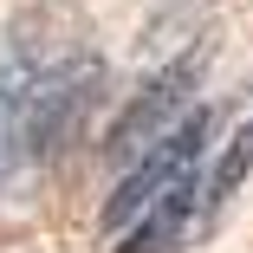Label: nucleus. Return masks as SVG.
<instances>
[{"mask_svg": "<svg viewBox=\"0 0 253 253\" xmlns=\"http://www.w3.org/2000/svg\"><path fill=\"white\" fill-rule=\"evenodd\" d=\"M104 97V59L52 33V13H20L0 39V169H33L72 149Z\"/></svg>", "mask_w": 253, "mask_h": 253, "instance_id": "nucleus-1", "label": "nucleus"}, {"mask_svg": "<svg viewBox=\"0 0 253 253\" xmlns=\"http://www.w3.org/2000/svg\"><path fill=\"white\" fill-rule=\"evenodd\" d=\"M214 136H221V111H214V104H188V111L175 117V130H163L136 163H124L117 188L104 195V214H97L104 240H117L156 195H169V188H182V182H201V169H208V143H214Z\"/></svg>", "mask_w": 253, "mask_h": 253, "instance_id": "nucleus-2", "label": "nucleus"}, {"mask_svg": "<svg viewBox=\"0 0 253 253\" xmlns=\"http://www.w3.org/2000/svg\"><path fill=\"white\" fill-rule=\"evenodd\" d=\"M201 72H208V45H188V52H175L163 72H149V78H143V91L117 111V124H111V136H104V156H111L117 169L136 163L163 130H175V117L195 104Z\"/></svg>", "mask_w": 253, "mask_h": 253, "instance_id": "nucleus-3", "label": "nucleus"}, {"mask_svg": "<svg viewBox=\"0 0 253 253\" xmlns=\"http://www.w3.org/2000/svg\"><path fill=\"white\" fill-rule=\"evenodd\" d=\"M247 175H253V117H247V124H234V130H227V143H221V156L201 169V227L227 214V201L240 195V182H247Z\"/></svg>", "mask_w": 253, "mask_h": 253, "instance_id": "nucleus-4", "label": "nucleus"}]
</instances>
